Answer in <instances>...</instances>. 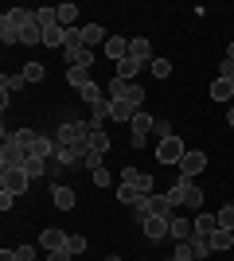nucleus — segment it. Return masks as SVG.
Listing matches in <instances>:
<instances>
[{
	"label": "nucleus",
	"mask_w": 234,
	"mask_h": 261,
	"mask_svg": "<svg viewBox=\"0 0 234 261\" xmlns=\"http://www.w3.org/2000/svg\"><path fill=\"white\" fill-rule=\"evenodd\" d=\"M90 121H63L55 133V141L59 144H67V148H74V152H86L90 148Z\"/></svg>",
	"instance_id": "1"
},
{
	"label": "nucleus",
	"mask_w": 234,
	"mask_h": 261,
	"mask_svg": "<svg viewBox=\"0 0 234 261\" xmlns=\"http://www.w3.org/2000/svg\"><path fill=\"white\" fill-rule=\"evenodd\" d=\"M28 184H32V175L23 172V168H4V172H0V191H8V195H16V199L28 191Z\"/></svg>",
	"instance_id": "2"
},
{
	"label": "nucleus",
	"mask_w": 234,
	"mask_h": 261,
	"mask_svg": "<svg viewBox=\"0 0 234 261\" xmlns=\"http://www.w3.org/2000/svg\"><path fill=\"white\" fill-rule=\"evenodd\" d=\"M32 164V148H23V144L16 141H4V148H0V168H28Z\"/></svg>",
	"instance_id": "3"
},
{
	"label": "nucleus",
	"mask_w": 234,
	"mask_h": 261,
	"mask_svg": "<svg viewBox=\"0 0 234 261\" xmlns=\"http://www.w3.org/2000/svg\"><path fill=\"white\" fill-rule=\"evenodd\" d=\"M184 152H188V144L179 141V137H168V141L156 144V160H160V164H176V168H179Z\"/></svg>",
	"instance_id": "4"
},
{
	"label": "nucleus",
	"mask_w": 234,
	"mask_h": 261,
	"mask_svg": "<svg viewBox=\"0 0 234 261\" xmlns=\"http://www.w3.org/2000/svg\"><path fill=\"white\" fill-rule=\"evenodd\" d=\"M199 172H207V152L188 148V152H184V160H179V175H184V179H195Z\"/></svg>",
	"instance_id": "5"
},
{
	"label": "nucleus",
	"mask_w": 234,
	"mask_h": 261,
	"mask_svg": "<svg viewBox=\"0 0 234 261\" xmlns=\"http://www.w3.org/2000/svg\"><path fill=\"white\" fill-rule=\"evenodd\" d=\"M121 184H129L137 195H152V191H156V179L148 172H137V168H125V172H121Z\"/></svg>",
	"instance_id": "6"
},
{
	"label": "nucleus",
	"mask_w": 234,
	"mask_h": 261,
	"mask_svg": "<svg viewBox=\"0 0 234 261\" xmlns=\"http://www.w3.org/2000/svg\"><path fill=\"white\" fill-rule=\"evenodd\" d=\"M152 125H156V117H148L145 109H141V113H137V117L129 121V129H133V137H129V141H133V148H141V144L148 141V133H152Z\"/></svg>",
	"instance_id": "7"
},
{
	"label": "nucleus",
	"mask_w": 234,
	"mask_h": 261,
	"mask_svg": "<svg viewBox=\"0 0 234 261\" xmlns=\"http://www.w3.org/2000/svg\"><path fill=\"white\" fill-rule=\"evenodd\" d=\"M191 234H195V222L184 215H172V222H168V238L172 242H191Z\"/></svg>",
	"instance_id": "8"
},
{
	"label": "nucleus",
	"mask_w": 234,
	"mask_h": 261,
	"mask_svg": "<svg viewBox=\"0 0 234 261\" xmlns=\"http://www.w3.org/2000/svg\"><path fill=\"white\" fill-rule=\"evenodd\" d=\"M191 187H195V179H184V175H179L176 184L168 187V203H172V207H188V199H191Z\"/></svg>",
	"instance_id": "9"
},
{
	"label": "nucleus",
	"mask_w": 234,
	"mask_h": 261,
	"mask_svg": "<svg viewBox=\"0 0 234 261\" xmlns=\"http://www.w3.org/2000/svg\"><path fill=\"white\" fill-rule=\"evenodd\" d=\"M67 230H59V226H47L43 234H39V246H43L47 253H55V250H67Z\"/></svg>",
	"instance_id": "10"
},
{
	"label": "nucleus",
	"mask_w": 234,
	"mask_h": 261,
	"mask_svg": "<svg viewBox=\"0 0 234 261\" xmlns=\"http://www.w3.org/2000/svg\"><path fill=\"white\" fill-rule=\"evenodd\" d=\"M168 222H172V218H160V215H148V218H141V226H145V238H148V242H164V234H168Z\"/></svg>",
	"instance_id": "11"
},
{
	"label": "nucleus",
	"mask_w": 234,
	"mask_h": 261,
	"mask_svg": "<svg viewBox=\"0 0 234 261\" xmlns=\"http://www.w3.org/2000/svg\"><path fill=\"white\" fill-rule=\"evenodd\" d=\"M101 51L110 55L113 63H121V59H129V39H125V35H110V39H106V47H101Z\"/></svg>",
	"instance_id": "12"
},
{
	"label": "nucleus",
	"mask_w": 234,
	"mask_h": 261,
	"mask_svg": "<svg viewBox=\"0 0 234 261\" xmlns=\"http://www.w3.org/2000/svg\"><path fill=\"white\" fill-rule=\"evenodd\" d=\"M129 59H137V63H152V43H148L145 35H137V39H129Z\"/></svg>",
	"instance_id": "13"
},
{
	"label": "nucleus",
	"mask_w": 234,
	"mask_h": 261,
	"mask_svg": "<svg viewBox=\"0 0 234 261\" xmlns=\"http://www.w3.org/2000/svg\"><path fill=\"white\" fill-rule=\"evenodd\" d=\"M51 199H55L59 211H74V203H78V195L70 187H63V184H51Z\"/></svg>",
	"instance_id": "14"
},
{
	"label": "nucleus",
	"mask_w": 234,
	"mask_h": 261,
	"mask_svg": "<svg viewBox=\"0 0 234 261\" xmlns=\"http://www.w3.org/2000/svg\"><path fill=\"white\" fill-rule=\"evenodd\" d=\"M137 113H141V109H133L129 101H110V121H121V125H129Z\"/></svg>",
	"instance_id": "15"
},
{
	"label": "nucleus",
	"mask_w": 234,
	"mask_h": 261,
	"mask_svg": "<svg viewBox=\"0 0 234 261\" xmlns=\"http://www.w3.org/2000/svg\"><path fill=\"white\" fill-rule=\"evenodd\" d=\"M106 39H110V35H106V32H101V23H86V28H82V43H86L90 47V51H94V47H106Z\"/></svg>",
	"instance_id": "16"
},
{
	"label": "nucleus",
	"mask_w": 234,
	"mask_h": 261,
	"mask_svg": "<svg viewBox=\"0 0 234 261\" xmlns=\"http://www.w3.org/2000/svg\"><path fill=\"white\" fill-rule=\"evenodd\" d=\"M207 94H211V101H230V98H234V82H226V78H215Z\"/></svg>",
	"instance_id": "17"
},
{
	"label": "nucleus",
	"mask_w": 234,
	"mask_h": 261,
	"mask_svg": "<svg viewBox=\"0 0 234 261\" xmlns=\"http://www.w3.org/2000/svg\"><path fill=\"white\" fill-rule=\"evenodd\" d=\"M90 63H94V51H90V47L67 51V66H82V70H90Z\"/></svg>",
	"instance_id": "18"
},
{
	"label": "nucleus",
	"mask_w": 234,
	"mask_h": 261,
	"mask_svg": "<svg viewBox=\"0 0 234 261\" xmlns=\"http://www.w3.org/2000/svg\"><path fill=\"white\" fill-rule=\"evenodd\" d=\"M215 230H219V218L215 215H195V234L199 238H211Z\"/></svg>",
	"instance_id": "19"
},
{
	"label": "nucleus",
	"mask_w": 234,
	"mask_h": 261,
	"mask_svg": "<svg viewBox=\"0 0 234 261\" xmlns=\"http://www.w3.org/2000/svg\"><path fill=\"white\" fill-rule=\"evenodd\" d=\"M43 47H67V28H43Z\"/></svg>",
	"instance_id": "20"
},
{
	"label": "nucleus",
	"mask_w": 234,
	"mask_h": 261,
	"mask_svg": "<svg viewBox=\"0 0 234 261\" xmlns=\"http://www.w3.org/2000/svg\"><path fill=\"white\" fill-rule=\"evenodd\" d=\"M20 43L23 47H35V43L43 47V28H39V23H28V28L20 32Z\"/></svg>",
	"instance_id": "21"
},
{
	"label": "nucleus",
	"mask_w": 234,
	"mask_h": 261,
	"mask_svg": "<svg viewBox=\"0 0 234 261\" xmlns=\"http://www.w3.org/2000/svg\"><path fill=\"white\" fill-rule=\"evenodd\" d=\"M191 253H195V261H203V257H211V238H199V234H191Z\"/></svg>",
	"instance_id": "22"
},
{
	"label": "nucleus",
	"mask_w": 234,
	"mask_h": 261,
	"mask_svg": "<svg viewBox=\"0 0 234 261\" xmlns=\"http://www.w3.org/2000/svg\"><path fill=\"white\" fill-rule=\"evenodd\" d=\"M141 66H145V63H137V59H121V63H117V78L133 82V74H141Z\"/></svg>",
	"instance_id": "23"
},
{
	"label": "nucleus",
	"mask_w": 234,
	"mask_h": 261,
	"mask_svg": "<svg viewBox=\"0 0 234 261\" xmlns=\"http://www.w3.org/2000/svg\"><path fill=\"white\" fill-rule=\"evenodd\" d=\"M78 98L86 101V106H101V101H106V98H101V86H98V82H90V86H82V90H78Z\"/></svg>",
	"instance_id": "24"
},
{
	"label": "nucleus",
	"mask_w": 234,
	"mask_h": 261,
	"mask_svg": "<svg viewBox=\"0 0 234 261\" xmlns=\"http://www.w3.org/2000/svg\"><path fill=\"white\" fill-rule=\"evenodd\" d=\"M67 82H70L74 90L90 86V70H82V66H67Z\"/></svg>",
	"instance_id": "25"
},
{
	"label": "nucleus",
	"mask_w": 234,
	"mask_h": 261,
	"mask_svg": "<svg viewBox=\"0 0 234 261\" xmlns=\"http://www.w3.org/2000/svg\"><path fill=\"white\" fill-rule=\"evenodd\" d=\"M90 148H94L98 156L110 152V137H106V129H94V133H90Z\"/></svg>",
	"instance_id": "26"
},
{
	"label": "nucleus",
	"mask_w": 234,
	"mask_h": 261,
	"mask_svg": "<svg viewBox=\"0 0 234 261\" xmlns=\"http://www.w3.org/2000/svg\"><path fill=\"white\" fill-rule=\"evenodd\" d=\"M78 20V4H59V28H74Z\"/></svg>",
	"instance_id": "27"
},
{
	"label": "nucleus",
	"mask_w": 234,
	"mask_h": 261,
	"mask_svg": "<svg viewBox=\"0 0 234 261\" xmlns=\"http://www.w3.org/2000/svg\"><path fill=\"white\" fill-rule=\"evenodd\" d=\"M230 246H234V234H230V230H215V234H211V250H230Z\"/></svg>",
	"instance_id": "28"
},
{
	"label": "nucleus",
	"mask_w": 234,
	"mask_h": 261,
	"mask_svg": "<svg viewBox=\"0 0 234 261\" xmlns=\"http://www.w3.org/2000/svg\"><path fill=\"white\" fill-rule=\"evenodd\" d=\"M125 94H129V82L113 74V78H110V101H125Z\"/></svg>",
	"instance_id": "29"
},
{
	"label": "nucleus",
	"mask_w": 234,
	"mask_h": 261,
	"mask_svg": "<svg viewBox=\"0 0 234 261\" xmlns=\"http://www.w3.org/2000/svg\"><path fill=\"white\" fill-rule=\"evenodd\" d=\"M8 141L23 144V148H32V144L39 141V133H35V129H16V133H12V137H8Z\"/></svg>",
	"instance_id": "30"
},
{
	"label": "nucleus",
	"mask_w": 234,
	"mask_h": 261,
	"mask_svg": "<svg viewBox=\"0 0 234 261\" xmlns=\"http://www.w3.org/2000/svg\"><path fill=\"white\" fill-rule=\"evenodd\" d=\"M20 74L28 78V82H43V78H47V66H43V63H28Z\"/></svg>",
	"instance_id": "31"
},
{
	"label": "nucleus",
	"mask_w": 234,
	"mask_h": 261,
	"mask_svg": "<svg viewBox=\"0 0 234 261\" xmlns=\"http://www.w3.org/2000/svg\"><path fill=\"white\" fill-rule=\"evenodd\" d=\"M145 98H148V94H145V86H137V82H129V94H125V101H129L133 109H141V106H145Z\"/></svg>",
	"instance_id": "32"
},
{
	"label": "nucleus",
	"mask_w": 234,
	"mask_h": 261,
	"mask_svg": "<svg viewBox=\"0 0 234 261\" xmlns=\"http://www.w3.org/2000/svg\"><path fill=\"white\" fill-rule=\"evenodd\" d=\"M148 70H152L160 82H164V78H172V63H168V59H152V63H148Z\"/></svg>",
	"instance_id": "33"
},
{
	"label": "nucleus",
	"mask_w": 234,
	"mask_h": 261,
	"mask_svg": "<svg viewBox=\"0 0 234 261\" xmlns=\"http://www.w3.org/2000/svg\"><path fill=\"white\" fill-rule=\"evenodd\" d=\"M0 39H4V43H20V28H12L8 20H0Z\"/></svg>",
	"instance_id": "34"
},
{
	"label": "nucleus",
	"mask_w": 234,
	"mask_h": 261,
	"mask_svg": "<svg viewBox=\"0 0 234 261\" xmlns=\"http://www.w3.org/2000/svg\"><path fill=\"white\" fill-rule=\"evenodd\" d=\"M168 261H195V253H191V242H176V253Z\"/></svg>",
	"instance_id": "35"
},
{
	"label": "nucleus",
	"mask_w": 234,
	"mask_h": 261,
	"mask_svg": "<svg viewBox=\"0 0 234 261\" xmlns=\"http://www.w3.org/2000/svg\"><path fill=\"white\" fill-rule=\"evenodd\" d=\"M215 218H219V230H234V207H230V203H226Z\"/></svg>",
	"instance_id": "36"
},
{
	"label": "nucleus",
	"mask_w": 234,
	"mask_h": 261,
	"mask_svg": "<svg viewBox=\"0 0 234 261\" xmlns=\"http://www.w3.org/2000/svg\"><path fill=\"white\" fill-rule=\"evenodd\" d=\"M152 133H156V137H160V141H168V137H172V121H168V117H156Z\"/></svg>",
	"instance_id": "37"
},
{
	"label": "nucleus",
	"mask_w": 234,
	"mask_h": 261,
	"mask_svg": "<svg viewBox=\"0 0 234 261\" xmlns=\"http://www.w3.org/2000/svg\"><path fill=\"white\" fill-rule=\"evenodd\" d=\"M23 82H28V78H23V74H4V82H0V90H8V94H12V90H20Z\"/></svg>",
	"instance_id": "38"
},
{
	"label": "nucleus",
	"mask_w": 234,
	"mask_h": 261,
	"mask_svg": "<svg viewBox=\"0 0 234 261\" xmlns=\"http://www.w3.org/2000/svg\"><path fill=\"white\" fill-rule=\"evenodd\" d=\"M67 250L70 253H86V238H82V234H70V238H67Z\"/></svg>",
	"instance_id": "39"
},
{
	"label": "nucleus",
	"mask_w": 234,
	"mask_h": 261,
	"mask_svg": "<svg viewBox=\"0 0 234 261\" xmlns=\"http://www.w3.org/2000/svg\"><path fill=\"white\" fill-rule=\"evenodd\" d=\"M90 179H94V187H110V172H106V168H94Z\"/></svg>",
	"instance_id": "40"
},
{
	"label": "nucleus",
	"mask_w": 234,
	"mask_h": 261,
	"mask_svg": "<svg viewBox=\"0 0 234 261\" xmlns=\"http://www.w3.org/2000/svg\"><path fill=\"white\" fill-rule=\"evenodd\" d=\"M82 164H86L90 172H94V168H101V156L94 152V148H86V152H82Z\"/></svg>",
	"instance_id": "41"
},
{
	"label": "nucleus",
	"mask_w": 234,
	"mask_h": 261,
	"mask_svg": "<svg viewBox=\"0 0 234 261\" xmlns=\"http://www.w3.org/2000/svg\"><path fill=\"white\" fill-rule=\"evenodd\" d=\"M16 261H35V246H16Z\"/></svg>",
	"instance_id": "42"
},
{
	"label": "nucleus",
	"mask_w": 234,
	"mask_h": 261,
	"mask_svg": "<svg viewBox=\"0 0 234 261\" xmlns=\"http://www.w3.org/2000/svg\"><path fill=\"white\" fill-rule=\"evenodd\" d=\"M219 78L234 82V59H223V63H219Z\"/></svg>",
	"instance_id": "43"
},
{
	"label": "nucleus",
	"mask_w": 234,
	"mask_h": 261,
	"mask_svg": "<svg viewBox=\"0 0 234 261\" xmlns=\"http://www.w3.org/2000/svg\"><path fill=\"white\" fill-rule=\"evenodd\" d=\"M12 203H16V195H8V191H0V211H4V215L12 211Z\"/></svg>",
	"instance_id": "44"
},
{
	"label": "nucleus",
	"mask_w": 234,
	"mask_h": 261,
	"mask_svg": "<svg viewBox=\"0 0 234 261\" xmlns=\"http://www.w3.org/2000/svg\"><path fill=\"white\" fill-rule=\"evenodd\" d=\"M70 257H74L70 250H55V253H47V261H70Z\"/></svg>",
	"instance_id": "45"
},
{
	"label": "nucleus",
	"mask_w": 234,
	"mask_h": 261,
	"mask_svg": "<svg viewBox=\"0 0 234 261\" xmlns=\"http://www.w3.org/2000/svg\"><path fill=\"white\" fill-rule=\"evenodd\" d=\"M0 261H16V253H12V250H4V253H0Z\"/></svg>",
	"instance_id": "46"
},
{
	"label": "nucleus",
	"mask_w": 234,
	"mask_h": 261,
	"mask_svg": "<svg viewBox=\"0 0 234 261\" xmlns=\"http://www.w3.org/2000/svg\"><path fill=\"white\" fill-rule=\"evenodd\" d=\"M226 121H230V129H234V106H230V109H226Z\"/></svg>",
	"instance_id": "47"
},
{
	"label": "nucleus",
	"mask_w": 234,
	"mask_h": 261,
	"mask_svg": "<svg viewBox=\"0 0 234 261\" xmlns=\"http://www.w3.org/2000/svg\"><path fill=\"white\" fill-rule=\"evenodd\" d=\"M226 59H234V43H230V47H226Z\"/></svg>",
	"instance_id": "48"
},
{
	"label": "nucleus",
	"mask_w": 234,
	"mask_h": 261,
	"mask_svg": "<svg viewBox=\"0 0 234 261\" xmlns=\"http://www.w3.org/2000/svg\"><path fill=\"white\" fill-rule=\"evenodd\" d=\"M106 261H121V257H117V253H110V257H106Z\"/></svg>",
	"instance_id": "49"
},
{
	"label": "nucleus",
	"mask_w": 234,
	"mask_h": 261,
	"mask_svg": "<svg viewBox=\"0 0 234 261\" xmlns=\"http://www.w3.org/2000/svg\"><path fill=\"white\" fill-rule=\"evenodd\" d=\"M230 207H234V199H230Z\"/></svg>",
	"instance_id": "50"
}]
</instances>
